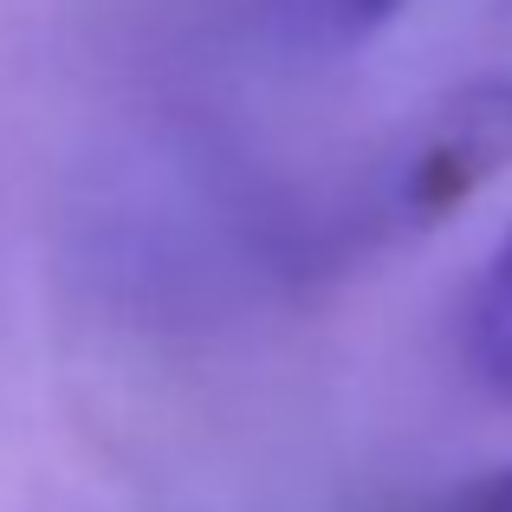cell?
Listing matches in <instances>:
<instances>
[{"label":"cell","instance_id":"cell-4","mask_svg":"<svg viewBox=\"0 0 512 512\" xmlns=\"http://www.w3.org/2000/svg\"><path fill=\"white\" fill-rule=\"evenodd\" d=\"M422 512H512V467H487V474L448 487L441 500H428Z\"/></svg>","mask_w":512,"mask_h":512},{"label":"cell","instance_id":"cell-3","mask_svg":"<svg viewBox=\"0 0 512 512\" xmlns=\"http://www.w3.org/2000/svg\"><path fill=\"white\" fill-rule=\"evenodd\" d=\"M292 20V33L312 39V46H357L370 39L383 20H396L402 0H273Z\"/></svg>","mask_w":512,"mask_h":512},{"label":"cell","instance_id":"cell-1","mask_svg":"<svg viewBox=\"0 0 512 512\" xmlns=\"http://www.w3.org/2000/svg\"><path fill=\"white\" fill-rule=\"evenodd\" d=\"M506 169H512V78H474V85L448 91L409 130V143L376 182L370 221L383 234L441 227Z\"/></svg>","mask_w":512,"mask_h":512},{"label":"cell","instance_id":"cell-2","mask_svg":"<svg viewBox=\"0 0 512 512\" xmlns=\"http://www.w3.org/2000/svg\"><path fill=\"white\" fill-rule=\"evenodd\" d=\"M467 363L487 389L512 396V234L487 260L474 299H467Z\"/></svg>","mask_w":512,"mask_h":512}]
</instances>
